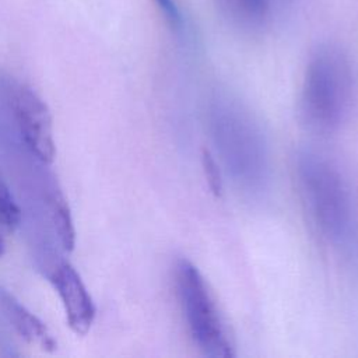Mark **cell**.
Wrapping results in <instances>:
<instances>
[{
  "mask_svg": "<svg viewBox=\"0 0 358 358\" xmlns=\"http://www.w3.org/2000/svg\"><path fill=\"white\" fill-rule=\"evenodd\" d=\"M21 222V210L14 200L8 186L0 176V225L7 231H14Z\"/></svg>",
  "mask_w": 358,
  "mask_h": 358,
  "instance_id": "obj_10",
  "label": "cell"
},
{
  "mask_svg": "<svg viewBox=\"0 0 358 358\" xmlns=\"http://www.w3.org/2000/svg\"><path fill=\"white\" fill-rule=\"evenodd\" d=\"M4 249H6V248H4V241H3V238L0 236V257L4 255Z\"/></svg>",
  "mask_w": 358,
  "mask_h": 358,
  "instance_id": "obj_12",
  "label": "cell"
},
{
  "mask_svg": "<svg viewBox=\"0 0 358 358\" xmlns=\"http://www.w3.org/2000/svg\"><path fill=\"white\" fill-rule=\"evenodd\" d=\"M154 3L158 6L161 13L164 14L165 20L173 27L178 28L182 22L180 20V13L178 10V6L175 0H154Z\"/></svg>",
  "mask_w": 358,
  "mask_h": 358,
  "instance_id": "obj_11",
  "label": "cell"
},
{
  "mask_svg": "<svg viewBox=\"0 0 358 358\" xmlns=\"http://www.w3.org/2000/svg\"><path fill=\"white\" fill-rule=\"evenodd\" d=\"M296 173L308 210L330 242H345L352 229V199L340 169L324 155L305 150L296 158Z\"/></svg>",
  "mask_w": 358,
  "mask_h": 358,
  "instance_id": "obj_3",
  "label": "cell"
},
{
  "mask_svg": "<svg viewBox=\"0 0 358 358\" xmlns=\"http://www.w3.org/2000/svg\"><path fill=\"white\" fill-rule=\"evenodd\" d=\"M10 106L27 148L42 162L55 159L52 116L45 101L28 85L14 84L8 90Z\"/></svg>",
  "mask_w": 358,
  "mask_h": 358,
  "instance_id": "obj_5",
  "label": "cell"
},
{
  "mask_svg": "<svg viewBox=\"0 0 358 358\" xmlns=\"http://www.w3.org/2000/svg\"><path fill=\"white\" fill-rule=\"evenodd\" d=\"M355 94L350 59L336 46H319L310 56L301 90V113L315 130L333 131L348 117Z\"/></svg>",
  "mask_w": 358,
  "mask_h": 358,
  "instance_id": "obj_2",
  "label": "cell"
},
{
  "mask_svg": "<svg viewBox=\"0 0 358 358\" xmlns=\"http://www.w3.org/2000/svg\"><path fill=\"white\" fill-rule=\"evenodd\" d=\"M207 122L218 161L231 180L248 193L264 190L271 172L270 152L250 110L228 95H215Z\"/></svg>",
  "mask_w": 358,
  "mask_h": 358,
  "instance_id": "obj_1",
  "label": "cell"
},
{
  "mask_svg": "<svg viewBox=\"0 0 358 358\" xmlns=\"http://www.w3.org/2000/svg\"><path fill=\"white\" fill-rule=\"evenodd\" d=\"M0 312L15 333L28 344L46 352H53L57 348V341L48 326L3 287H0Z\"/></svg>",
  "mask_w": 358,
  "mask_h": 358,
  "instance_id": "obj_7",
  "label": "cell"
},
{
  "mask_svg": "<svg viewBox=\"0 0 358 358\" xmlns=\"http://www.w3.org/2000/svg\"><path fill=\"white\" fill-rule=\"evenodd\" d=\"M48 278L56 289L70 330L77 336H85L95 319V303L77 270L69 262H59Z\"/></svg>",
  "mask_w": 358,
  "mask_h": 358,
  "instance_id": "obj_6",
  "label": "cell"
},
{
  "mask_svg": "<svg viewBox=\"0 0 358 358\" xmlns=\"http://www.w3.org/2000/svg\"><path fill=\"white\" fill-rule=\"evenodd\" d=\"M221 10L243 28H257L268 17L271 0H217Z\"/></svg>",
  "mask_w": 358,
  "mask_h": 358,
  "instance_id": "obj_8",
  "label": "cell"
},
{
  "mask_svg": "<svg viewBox=\"0 0 358 358\" xmlns=\"http://www.w3.org/2000/svg\"><path fill=\"white\" fill-rule=\"evenodd\" d=\"M49 211L62 248L66 252H71L76 245V229L69 204L62 193L55 190L49 194Z\"/></svg>",
  "mask_w": 358,
  "mask_h": 358,
  "instance_id": "obj_9",
  "label": "cell"
},
{
  "mask_svg": "<svg viewBox=\"0 0 358 358\" xmlns=\"http://www.w3.org/2000/svg\"><path fill=\"white\" fill-rule=\"evenodd\" d=\"M176 296L196 347L211 358L234 357V345L210 288L189 260L180 259L175 266Z\"/></svg>",
  "mask_w": 358,
  "mask_h": 358,
  "instance_id": "obj_4",
  "label": "cell"
}]
</instances>
